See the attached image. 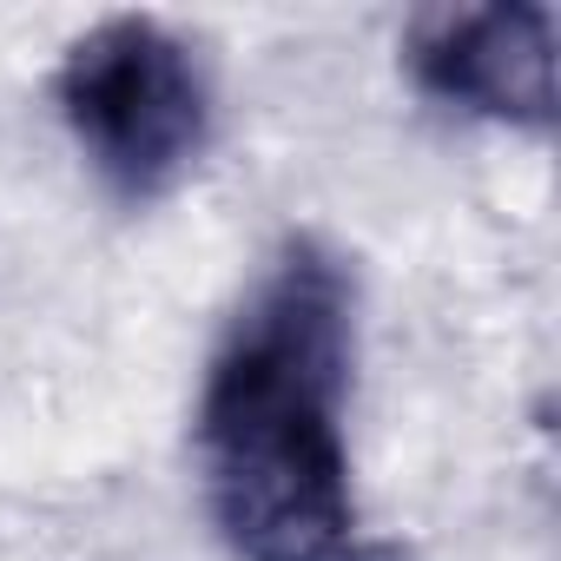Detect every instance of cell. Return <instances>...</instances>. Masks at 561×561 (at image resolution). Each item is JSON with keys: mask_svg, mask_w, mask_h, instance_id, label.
Here are the masks:
<instances>
[{"mask_svg": "<svg viewBox=\"0 0 561 561\" xmlns=\"http://www.w3.org/2000/svg\"><path fill=\"white\" fill-rule=\"evenodd\" d=\"M54 100L87 165L133 205L165 198L211 146L205 60L152 14L93 21L60 54Z\"/></svg>", "mask_w": 561, "mask_h": 561, "instance_id": "obj_2", "label": "cell"}, {"mask_svg": "<svg viewBox=\"0 0 561 561\" xmlns=\"http://www.w3.org/2000/svg\"><path fill=\"white\" fill-rule=\"evenodd\" d=\"M351 364L357 285L337 251L291 238L238 318L225 324L198 390V476L238 561H344L351 495Z\"/></svg>", "mask_w": 561, "mask_h": 561, "instance_id": "obj_1", "label": "cell"}, {"mask_svg": "<svg viewBox=\"0 0 561 561\" xmlns=\"http://www.w3.org/2000/svg\"><path fill=\"white\" fill-rule=\"evenodd\" d=\"M410 80L456 113L502 126H554V14L535 0L423 8L403 27Z\"/></svg>", "mask_w": 561, "mask_h": 561, "instance_id": "obj_3", "label": "cell"}]
</instances>
